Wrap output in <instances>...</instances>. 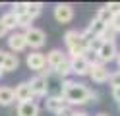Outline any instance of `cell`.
<instances>
[{
  "mask_svg": "<svg viewBox=\"0 0 120 116\" xmlns=\"http://www.w3.org/2000/svg\"><path fill=\"white\" fill-rule=\"evenodd\" d=\"M62 93L60 95L64 97V101L68 105H85V103H91V101L97 99V93L89 91L85 85L76 83L72 79H62Z\"/></svg>",
  "mask_w": 120,
  "mask_h": 116,
  "instance_id": "1",
  "label": "cell"
},
{
  "mask_svg": "<svg viewBox=\"0 0 120 116\" xmlns=\"http://www.w3.org/2000/svg\"><path fill=\"white\" fill-rule=\"evenodd\" d=\"M23 35H25L27 46H31V49H41V46L45 45V39H47L45 31L39 29V27H29V29H25Z\"/></svg>",
  "mask_w": 120,
  "mask_h": 116,
  "instance_id": "2",
  "label": "cell"
},
{
  "mask_svg": "<svg viewBox=\"0 0 120 116\" xmlns=\"http://www.w3.org/2000/svg\"><path fill=\"white\" fill-rule=\"evenodd\" d=\"M89 77L95 83H105L110 79V72L107 70V66L101 62H91V70H89Z\"/></svg>",
  "mask_w": 120,
  "mask_h": 116,
  "instance_id": "3",
  "label": "cell"
},
{
  "mask_svg": "<svg viewBox=\"0 0 120 116\" xmlns=\"http://www.w3.org/2000/svg\"><path fill=\"white\" fill-rule=\"evenodd\" d=\"M70 60V72L78 74V75H89V70H91V60L87 56L81 58H68Z\"/></svg>",
  "mask_w": 120,
  "mask_h": 116,
  "instance_id": "4",
  "label": "cell"
},
{
  "mask_svg": "<svg viewBox=\"0 0 120 116\" xmlns=\"http://www.w3.org/2000/svg\"><path fill=\"white\" fill-rule=\"evenodd\" d=\"M97 58H99L101 64L114 60V58H116V43H109V41H105V43L101 45V49L97 50Z\"/></svg>",
  "mask_w": 120,
  "mask_h": 116,
  "instance_id": "5",
  "label": "cell"
},
{
  "mask_svg": "<svg viewBox=\"0 0 120 116\" xmlns=\"http://www.w3.org/2000/svg\"><path fill=\"white\" fill-rule=\"evenodd\" d=\"M27 83H29V87H31L33 97H45L49 93V79H45V77H41V75L33 77V79L27 81Z\"/></svg>",
  "mask_w": 120,
  "mask_h": 116,
  "instance_id": "6",
  "label": "cell"
},
{
  "mask_svg": "<svg viewBox=\"0 0 120 116\" xmlns=\"http://www.w3.org/2000/svg\"><path fill=\"white\" fill-rule=\"evenodd\" d=\"M54 18L58 23H70L74 18V8L70 4H56L54 6Z\"/></svg>",
  "mask_w": 120,
  "mask_h": 116,
  "instance_id": "7",
  "label": "cell"
},
{
  "mask_svg": "<svg viewBox=\"0 0 120 116\" xmlns=\"http://www.w3.org/2000/svg\"><path fill=\"white\" fill-rule=\"evenodd\" d=\"M64 108H68V103L64 101L62 95H50V97L47 99V110L58 114V112H62Z\"/></svg>",
  "mask_w": 120,
  "mask_h": 116,
  "instance_id": "8",
  "label": "cell"
},
{
  "mask_svg": "<svg viewBox=\"0 0 120 116\" xmlns=\"http://www.w3.org/2000/svg\"><path fill=\"white\" fill-rule=\"evenodd\" d=\"M8 46L12 49V52H21L27 49V41H25V35L23 33H12L8 39Z\"/></svg>",
  "mask_w": 120,
  "mask_h": 116,
  "instance_id": "9",
  "label": "cell"
},
{
  "mask_svg": "<svg viewBox=\"0 0 120 116\" xmlns=\"http://www.w3.org/2000/svg\"><path fill=\"white\" fill-rule=\"evenodd\" d=\"M27 66L35 70V72H41V70L47 66V60H45V54L41 52H31V54H27Z\"/></svg>",
  "mask_w": 120,
  "mask_h": 116,
  "instance_id": "10",
  "label": "cell"
},
{
  "mask_svg": "<svg viewBox=\"0 0 120 116\" xmlns=\"http://www.w3.org/2000/svg\"><path fill=\"white\" fill-rule=\"evenodd\" d=\"M14 95H16V99L19 101V103H27V101H33V93H31V87H29V83L23 81L19 83L16 89H14Z\"/></svg>",
  "mask_w": 120,
  "mask_h": 116,
  "instance_id": "11",
  "label": "cell"
},
{
  "mask_svg": "<svg viewBox=\"0 0 120 116\" xmlns=\"http://www.w3.org/2000/svg\"><path fill=\"white\" fill-rule=\"evenodd\" d=\"M66 58H68V56H66L62 50H58V49H52V50L47 54V56H45V60H47V66H49L50 70H52V68H56L60 62H64Z\"/></svg>",
  "mask_w": 120,
  "mask_h": 116,
  "instance_id": "12",
  "label": "cell"
},
{
  "mask_svg": "<svg viewBox=\"0 0 120 116\" xmlns=\"http://www.w3.org/2000/svg\"><path fill=\"white\" fill-rule=\"evenodd\" d=\"M18 116H39V106L33 101H27V103H19L18 106Z\"/></svg>",
  "mask_w": 120,
  "mask_h": 116,
  "instance_id": "13",
  "label": "cell"
},
{
  "mask_svg": "<svg viewBox=\"0 0 120 116\" xmlns=\"http://www.w3.org/2000/svg\"><path fill=\"white\" fill-rule=\"evenodd\" d=\"M64 43H66V46H68V49H72V46H76V45H83V46H87L83 41H81V33H79V31H76V29L66 31Z\"/></svg>",
  "mask_w": 120,
  "mask_h": 116,
  "instance_id": "14",
  "label": "cell"
},
{
  "mask_svg": "<svg viewBox=\"0 0 120 116\" xmlns=\"http://www.w3.org/2000/svg\"><path fill=\"white\" fill-rule=\"evenodd\" d=\"M18 66H19V58H18V54H14V52H6V58H4L2 70H4V72H16Z\"/></svg>",
  "mask_w": 120,
  "mask_h": 116,
  "instance_id": "15",
  "label": "cell"
},
{
  "mask_svg": "<svg viewBox=\"0 0 120 116\" xmlns=\"http://www.w3.org/2000/svg\"><path fill=\"white\" fill-rule=\"evenodd\" d=\"M14 101H16V95H14L12 87H0V105L10 106Z\"/></svg>",
  "mask_w": 120,
  "mask_h": 116,
  "instance_id": "16",
  "label": "cell"
},
{
  "mask_svg": "<svg viewBox=\"0 0 120 116\" xmlns=\"http://www.w3.org/2000/svg\"><path fill=\"white\" fill-rule=\"evenodd\" d=\"M52 72H54L58 77H62V79H66V77H68L72 72H70V60L66 58L64 62H60V64L56 66V68H52Z\"/></svg>",
  "mask_w": 120,
  "mask_h": 116,
  "instance_id": "17",
  "label": "cell"
},
{
  "mask_svg": "<svg viewBox=\"0 0 120 116\" xmlns=\"http://www.w3.org/2000/svg\"><path fill=\"white\" fill-rule=\"evenodd\" d=\"M0 23H2V25L10 31V29H14V27H18V18H16L12 12H6L2 18H0Z\"/></svg>",
  "mask_w": 120,
  "mask_h": 116,
  "instance_id": "18",
  "label": "cell"
},
{
  "mask_svg": "<svg viewBox=\"0 0 120 116\" xmlns=\"http://www.w3.org/2000/svg\"><path fill=\"white\" fill-rule=\"evenodd\" d=\"M105 27H107V25H105L103 21H99V19L95 18V19H93L91 23H89L87 31H89V33H91V35H95V37H101V33L105 31Z\"/></svg>",
  "mask_w": 120,
  "mask_h": 116,
  "instance_id": "19",
  "label": "cell"
},
{
  "mask_svg": "<svg viewBox=\"0 0 120 116\" xmlns=\"http://www.w3.org/2000/svg\"><path fill=\"white\" fill-rule=\"evenodd\" d=\"M95 18L99 19V21H103L105 25H109V23H110V19H112V14H110L105 6H103V8H99V10H97V15H95Z\"/></svg>",
  "mask_w": 120,
  "mask_h": 116,
  "instance_id": "20",
  "label": "cell"
},
{
  "mask_svg": "<svg viewBox=\"0 0 120 116\" xmlns=\"http://www.w3.org/2000/svg\"><path fill=\"white\" fill-rule=\"evenodd\" d=\"M41 10H43V4L41 2H31V4H27V15L31 19H35L37 15L41 14Z\"/></svg>",
  "mask_w": 120,
  "mask_h": 116,
  "instance_id": "21",
  "label": "cell"
},
{
  "mask_svg": "<svg viewBox=\"0 0 120 116\" xmlns=\"http://www.w3.org/2000/svg\"><path fill=\"white\" fill-rule=\"evenodd\" d=\"M114 37H116V31L112 29L110 25H107L105 31L101 33V39H103V41H109V43H114Z\"/></svg>",
  "mask_w": 120,
  "mask_h": 116,
  "instance_id": "22",
  "label": "cell"
},
{
  "mask_svg": "<svg viewBox=\"0 0 120 116\" xmlns=\"http://www.w3.org/2000/svg\"><path fill=\"white\" fill-rule=\"evenodd\" d=\"M12 14L16 15V18H19V15L27 14V2H18V4H14V8H12Z\"/></svg>",
  "mask_w": 120,
  "mask_h": 116,
  "instance_id": "23",
  "label": "cell"
},
{
  "mask_svg": "<svg viewBox=\"0 0 120 116\" xmlns=\"http://www.w3.org/2000/svg\"><path fill=\"white\" fill-rule=\"evenodd\" d=\"M31 18H29V15L27 14H23V15H19V18H18V27H25V29H29V27H31Z\"/></svg>",
  "mask_w": 120,
  "mask_h": 116,
  "instance_id": "24",
  "label": "cell"
},
{
  "mask_svg": "<svg viewBox=\"0 0 120 116\" xmlns=\"http://www.w3.org/2000/svg\"><path fill=\"white\" fill-rule=\"evenodd\" d=\"M109 25H110L112 29H114L116 33H120V12L112 15V19H110V23H109Z\"/></svg>",
  "mask_w": 120,
  "mask_h": 116,
  "instance_id": "25",
  "label": "cell"
},
{
  "mask_svg": "<svg viewBox=\"0 0 120 116\" xmlns=\"http://www.w3.org/2000/svg\"><path fill=\"white\" fill-rule=\"evenodd\" d=\"M103 43H105V41H103V39H101V37H95V39H93V41H91V43H89V50H93V52H97V50H99V49H101V45H103Z\"/></svg>",
  "mask_w": 120,
  "mask_h": 116,
  "instance_id": "26",
  "label": "cell"
},
{
  "mask_svg": "<svg viewBox=\"0 0 120 116\" xmlns=\"http://www.w3.org/2000/svg\"><path fill=\"white\" fill-rule=\"evenodd\" d=\"M110 85H112V87H120V70H118V72L116 74H110Z\"/></svg>",
  "mask_w": 120,
  "mask_h": 116,
  "instance_id": "27",
  "label": "cell"
},
{
  "mask_svg": "<svg viewBox=\"0 0 120 116\" xmlns=\"http://www.w3.org/2000/svg\"><path fill=\"white\" fill-rule=\"evenodd\" d=\"M105 8H107V10H109L112 15H114V14H118V12H120V2H110V4H107Z\"/></svg>",
  "mask_w": 120,
  "mask_h": 116,
  "instance_id": "28",
  "label": "cell"
},
{
  "mask_svg": "<svg viewBox=\"0 0 120 116\" xmlns=\"http://www.w3.org/2000/svg\"><path fill=\"white\" fill-rule=\"evenodd\" d=\"M112 99L120 103V87H112Z\"/></svg>",
  "mask_w": 120,
  "mask_h": 116,
  "instance_id": "29",
  "label": "cell"
},
{
  "mask_svg": "<svg viewBox=\"0 0 120 116\" xmlns=\"http://www.w3.org/2000/svg\"><path fill=\"white\" fill-rule=\"evenodd\" d=\"M72 112H74V110H72V108L68 106V108H64V110H62V112H58L56 116H72Z\"/></svg>",
  "mask_w": 120,
  "mask_h": 116,
  "instance_id": "30",
  "label": "cell"
},
{
  "mask_svg": "<svg viewBox=\"0 0 120 116\" xmlns=\"http://www.w3.org/2000/svg\"><path fill=\"white\" fill-rule=\"evenodd\" d=\"M72 116H89V114H87V112H81V110H74Z\"/></svg>",
  "mask_w": 120,
  "mask_h": 116,
  "instance_id": "31",
  "label": "cell"
},
{
  "mask_svg": "<svg viewBox=\"0 0 120 116\" xmlns=\"http://www.w3.org/2000/svg\"><path fill=\"white\" fill-rule=\"evenodd\" d=\"M6 33H8V29H6V27L2 25V23H0V37H4Z\"/></svg>",
  "mask_w": 120,
  "mask_h": 116,
  "instance_id": "32",
  "label": "cell"
},
{
  "mask_svg": "<svg viewBox=\"0 0 120 116\" xmlns=\"http://www.w3.org/2000/svg\"><path fill=\"white\" fill-rule=\"evenodd\" d=\"M4 58H6V52L0 50V68H2V64H4Z\"/></svg>",
  "mask_w": 120,
  "mask_h": 116,
  "instance_id": "33",
  "label": "cell"
},
{
  "mask_svg": "<svg viewBox=\"0 0 120 116\" xmlns=\"http://www.w3.org/2000/svg\"><path fill=\"white\" fill-rule=\"evenodd\" d=\"M116 62H118V70H120V52L116 54Z\"/></svg>",
  "mask_w": 120,
  "mask_h": 116,
  "instance_id": "34",
  "label": "cell"
},
{
  "mask_svg": "<svg viewBox=\"0 0 120 116\" xmlns=\"http://www.w3.org/2000/svg\"><path fill=\"white\" fill-rule=\"evenodd\" d=\"M2 75H4V70H2V68H0V77H2Z\"/></svg>",
  "mask_w": 120,
  "mask_h": 116,
  "instance_id": "35",
  "label": "cell"
},
{
  "mask_svg": "<svg viewBox=\"0 0 120 116\" xmlns=\"http://www.w3.org/2000/svg\"><path fill=\"white\" fill-rule=\"evenodd\" d=\"M97 116H109V114H105V112H103V114H97Z\"/></svg>",
  "mask_w": 120,
  "mask_h": 116,
  "instance_id": "36",
  "label": "cell"
}]
</instances>
